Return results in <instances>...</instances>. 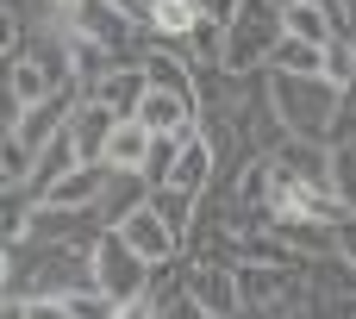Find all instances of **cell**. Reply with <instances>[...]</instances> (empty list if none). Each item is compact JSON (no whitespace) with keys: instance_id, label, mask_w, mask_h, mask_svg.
<instances>
[{"instance_id":"obj_9","label":"cell","mask_w":356,"mask_h":319,"mask_svg":"<svg viewBox=\"0 0 356 319\" xmlns=\"http://www.w3.org/2000/svg\"><path fill=\"white\" fill-rule=\"evenodd\" d=\"M144 75H150V88H169V94L200 100V63L188 50H175V44H150L144 50Z\"/></svg>"},{"instance_id":"obj_14","label":"cell","mask_w":356,"mask_h":319,"mask_svg":"<svg viewBox=\"0 0 356 319\" xmlns=\"http://www.w3.org/2000/svg\"><path fill=\"white\" fill-rule=\"evenodd\" d=\"M144 201H150V182H144V176H119V169H106V188H100V219H106V226H125Z\"/></svg>"},{"instance_id":"obj_10","label":"cell","mask_w":356,"mask_h":319,"mask_svg":"<svg viewBox=\"0 0 356 319\" xmlns=\"http://www.w3.org/2000/svg\"><path fill=\"white\" fill-rule=\"evenodd\" d=\"M282 13H288V38H307V44H338L350 31V19H344L338 0H294Z\"/></svg>"},{"instance_id":"obj_2","label":"cell","mask_w":356,"mask_h":319,"mask_svg":"<svg viewBox=\"0 0 356 319\" xmlns=\"http://www.w3.org/2000/svg\"><path fill=\"white\" fill-rule=\"evenodd\" d=\"M288 38V13L275 0H244V13L225 25V75H263L275 44Z\"/></svg>"},{"instance_id":"obj_18","label":"cell","mask_w":356,"mask_h":319,"mask_svg":"<svg viewBox=\"0 0 356 319\" xmlns=\"http://www.w3.org/2000/svg\"><path fill=\"white\" fill-rule=\"evenodd\" d=\"M150 207L181 232V244H188V232H194V219H200V201L194 194H181V188H150Z\"/></svg>"},{"instance_id":"obj_7","label":"cell","mask_w":356,"mask_h":319,"mask_svg":"<svg viewBox=\"0 0 356 319\" xmlns=\"http://www.w3.org/2000/svg\"><path fill=\"white\" fill-rule=\"evenodd\" d=\"M144 94H150V75H144V63H113L94 88H88V100H100V107H113L119 119H138V107H144Z\"/></svg>"},{"instance_id":"obj_13","label":"cell","mask_w":356,"mask_h":319,"mask_svg":"<svg viewBox=\"0 0 356 319\" xmlns=\"http://www.w3.org/2000/svg\"><path fill=\"white\" fill-rule=\"evenodd\" d=\"M44 100H56V88H50V75L31 56L6 63V113H25V107H44Z\"/></svg>"},{"instance_id":"obj_22","label":"cell","mask_w":356,"mask_h":319,"mask_svg":"<svg viewBox=\"0 0 356 319\" xmlns=\"http://www.w3.org/2000/svg\"><path fill=\"white\" fill-rule=\"evenodd\" d=\"M200 13H207V19H219V25H232V19L244 13V0H200Z\"/></svg>"},{"instance_id":"obj_5","label":"cell","mask_w":356,"mask_h":319,"mask_svg":"<svg viewBox=\"0 0 356 319\" xmlns=\"http://www.w3.org/2000/svg\"><path fill=\"white\" fill-rule=\"evenodd\" d=\"M188 295L213 319H238L244 288H238V263H213V257H188Z\"/></svg>"},{"instance_id":"obj_17","label":"cell","mask_w":356,"mask_h":319,"mask_svg":"<svg viewBox=\"0 0 356 319\" xmlns=\"http://www.w3.org/2000/svg\"><path fill=\"white\" fill-rule=\"evenodd\" d=\"M188 56L200 63V69H225V25L219 19H194V31H188Z\"/></svg>"},{"instance_id":"obj_8","label":"cell","mask_w":356,"mask_h":319,"mask_svg":"<svg viewBox=\"0 0 356 319\" xmlns=\"http://www.w3.org/2000/svg\"><path fill=\"white\" fill-rule=\"evenodd\" d=\"M113 125H119V113L81 94V100H75V113H69V144H75V157H81V163H100V157H106V144H113Z\"/></svg>"},{"instance_id":"obj_3","label":"cell","mask_w":356,"mask_h":319,"mask_svg":"<svg viewBox=\"0 0 356 319\" xmlns=\"http://www.w3.org/2000/svg\"><path fill=\"white\" fill-rule=\"evenodd\" d=\"M94 288L113 301V307H125V301H144L150 288H156V270L125 244V232H100V244H94Z\"/></svg>"},{"instance_id":"obj_1","label":"cell","mask_w":356,"mask_h":319,"mask_svg":"<svg viewBox=\"0 0 356 319\" xmlns=\"http://www.w3.org/2000/svg\"><path fill=\"white\" fill-rule=\"evenodd\" d=\"M263 75H269V100H275V119L288 125V138H307V144L338 138L350 94L332 75H282V69H263Z\"/></svg>"},{"instance_id":"obj_4","label":"cell","mask_w":356,"mask_h":319,"mask_svg":"<svg viewBox=\"0 0 356 319\" xmlns=\"http://www.w3.org/2000/svg\"><path fill=\"white\" fill-rule=\"evenodd\" d=\"M113 232H125V244H131V251H138L150 270H169V263H181V257H188L181 232H175V226H169V219H163L150 201H144V207H138L125 226H113Z\"/></svg>"},{"instance_id":"obj_16","label":"cell","mask_w":356,"mask_h":319,"mask_svg":"<svg viewBox=\"0 0 356 319\" xmlns=\"http://www.w3.org/2000/svg\"><path fill=\"white\" fill-rule=\"evenodd\" d=\"M269 69H282V75H325V44L282 38V44H275V56H269Z\"/></svg>"},{"instance_id":"obj_19","label":"cell","mask_w":356,"mask_h":319,"mask_svg":"<svg viewBox=\"0 0 356 319\" xmlns=\"http://www.w3.org/2000/svg\"><path fill=\"white\" fill-rule=\"evenodd\" d=\"M332 257L356 270V213H350V207H344V213L332 219Z\"/></svg>"},{"instance_id":"obj_21","label":"cell","mask_w":356,"mask_h":319,"mask_svg":"<svg viewBox=\"0 0 356 319\" xmlns=\"http://www.w3.org/2000/svg\"><path fill=\"white\" fill-rule=\"evenodd\" d=\"M113 319H163V307H156V295H144V301H125Z\"/></svg>"},{"instance_id":"obj_23","label":"cell","mask_w":356,"mask_h":319,"mask_svg":"<svg viewBox=\"0 0 356 319\" xmlns=\"http://www.w3.org/2000/svg\"><path fill=\"white\" fill-rule=\"evenodd\" d=\"M350 44H356V25H350Z\"/></svg>"},{"instance_id":"obj_6","label":"cell","mask_w":356,"mask_h":319,"mask_svg":"<svg viewBox=\"0 0 356 319\" xmlns=\"http://www.w3.org/2000/svg\"><path fill=\"white\" fill-rule=\"evenodd\" d=\"M75 100H81V94H56V100H44V107L6 113V138H19V144H31V150L56 144V138H63V125H69V113H75Z\"/></svg>"},{"instance_id":"obj_15","label":"cell","mask_w":356,"mask_h":319,"mask_svg":"<svg viewBox=\"0 0 356 319\" xmlns=\"http://www.w3.org/2000/svg\"><path fill=\"white\" fill-rule=\"evenodd\" d=\"M100 188H106V169H100V163H75V169L44 194V207H100Z\"/></svg>"},{"instance_id":"obj_12","label":"cell","mask_w":356,"mask_h":319,"mask_svg":"<svg viewBox=\"0 0 356 319\" xmlns=\"http://www.w3.org/2000/svg\"><path fill=\"white\" fill-rule=\"evenodd\" d=\"M194 19H200V0H150L144 38H150V44H175V50H188Z\"/></svg>"},{"instance_id":"obj_20","label":"cell","mask_w":356,"mask_h":319,"mask_svg":"<svg viewBox=\"0 0 356 319\" xmlns=\"http://www.w3.org/2000/svg\"><path fill=\"white\" fill-rule=\"evenodd\" d=\"M156 307H163V319H213L207 307H200V301H194V295H188V282H181L169 301H156Z\"/></svg>"},{"instance_id":"obj_11","label":"cell","mask_w":356,"mask_h":319,"mask_svg":"<svg viewBox=\"0 0 356 319\" xmlns=\"http://www.w3.org/2000/svg\"><path fill=\"white\" fill-rule=\"evenodd\" d=\"M150 144H156V132H150V125H138V119H119V125H113V144H106V157H100V169L144 176V163H150Z\"/></svg>"}]
</instances>
